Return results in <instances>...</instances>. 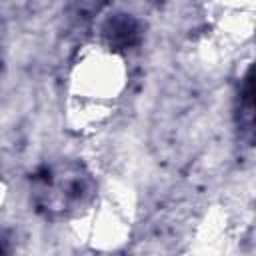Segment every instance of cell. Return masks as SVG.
I'll return each mask as SVG.
<instances>
[{
	"label": "cell",
	"instance_id": "1",
	"mask_svg": "<svg viewBox=\"0 0 256 256\" xmlns=\"http://www.w3.org/2000/svg\"><path fill=\"white\" fill-rule=\"evenodd\" d=\"M36 204L46 214H68L92 194L90 174L78 164H58L36 176Z\"/></svg>",
	"mask_w": 256,
	"mask_h": 256
}]
</instances>
